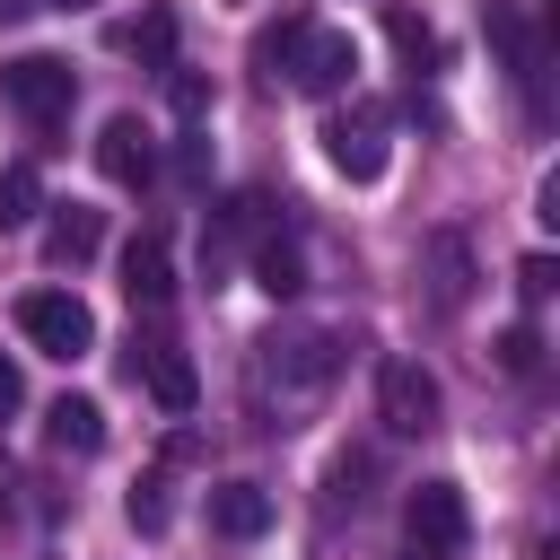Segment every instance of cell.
<instances>
[{
    "mask_svg": "<svg viewBox=\"0 0 560 560\" xmlns=\"http://www.w3.org/2000/svg\"><path fill=\"white\" fill-rule=\"evenodd\" d=\"M122 516H131V534H166V481H158V472H140V481H131V499H122Z\"/></svg>",
    "mask_w": 560,
    "mask_h": 560,
    "instance_id": "obj_20",
    "label": "cell"
},
{
    "mask_svg": "<svg viewBox=\"0 0 560 560\" xmlns=\"http://www.w3.org/2000/svg\"><path fill=\"white\" fill-rule=\"evenodd\" d=\"M429 298H438V315H455V306L472 298V254H464V236H455V228H438V236H429Z\"/></svg>",
    "mask_w": 560,
    "mask_h": 560,
    "instance_id": "obj_14",
    "label": "cell"
},
{
    "mask_svg": "<svg viewBox=\"0 0 560 560\" xmlns=\"http://www.w3.org/2000/svg\"><path fill=\"white\" fill-rule=\"evenodd\" d=\"M44 438H52L61 455H96V446H105V411H96L88 394H61V402L44 411Z\"/></svg>",
    "mask_w": 560,
    "mask_h": 560,
    "instance_id": "obj_16",
    "label": "cell"
},
{
    "mask_svg": "<svg viewBox=\"0 0 560 560\" xmlns=\"http://www.w3.org/2000/svg\"><path fill=\"white\" fill-rule=\"evenodd\" d=\"M131 376H149V394H158V402H166L175 420H184V411L201 402V376H192V359H184V350H175L166 332H158V341H131Z\"/></svg>",
    "mask_w": 560,
    "mask_h": 560,
    "instance_id": "obj_10",
    "label": "cell"
},
{
    "mask_svg": "<svg viewBox=\"0 0 560 560\" xmlns=\"http://www.w3.org/2000/svg\"><path fill=\"white\" fill-rule=\"evenodd\" d=\"M18 402H26V376H18V359H9V350H0V420H9V411H18Z\"/></svg>",
    "mask_w": 560,
    "mask_h": 560,
    "instance_id": "obj_25",
    "label": "cell"
},
{
    "mask_svg": "<svg viewBox=\"0 0 560 560\" xmlns=\"http://www.w3.org/2000/svg\"><path fill=\"white\" fill-rule=\"evenodd\" d=\"M298 26H306V18H280V26H262V35H254V61H262L271 79H280V61H289V44H298Z\"/></svg>",
    "mask_w": 560,
    "mask_h": 560,
    "instance_id": "obj_23",
    "label": "cell"
},
{
    "mask_svg": "<svg viewBox=\"0 0 560 560\" xmlns=\"http://www.w3.org/2000/svg\"><path fill=\"white\" fill-rule=\"evenodd\" d=\"M96 245H105V219H96L88 201H61L52 228H44V262H52V271H79Z\"/></svg>",
    "mask_w": 560,
    "mask_h": 560,
    "instance_id": "obj_12",
    "label": "cell"
},
{
    "mask_svg": "<svg viewBox=\"0 0 560 560\" xmlns=\"http://www.w3.org/2000/svg\"><path fill=\"white\" fill-rule=\"evenodd\" d=\"M245 262H254V289H262V298H298V289H306V254H298L289 228H271Z\"/></svg>",
    "mask_w": 560,
    "mask_h": 560,
    "instance_id": "obj_13",
    "label": "cell"
},
{
    "mask_svg": "<svg viewBox=\"0 0 560 560\" xmlns=\"http://www.w3.org/2000/svg\"><path fill=\"white\" fill-rule=\"evenodd\" d=\"M376 420H385L394 438H429V429H438V376H429L420 359H385V368H376Z\"/></svg>",
    "mask_w": 560,
    "mask_h": 560,
    "instance_id": "obj_5",
    "label": "cell"
},
{
    "mask_svg": "<svg viewBox=\"0 0 560 560\" xmlns=\"http://www.w3.org/2000/svg\"><path fill=\"white\" fill-rule=\"evenodd\" d=\"M122 289H131V306H166L175 298V262H166V228H140L131 245H122Z\"/></svg>",
    "mask_w": 560,
    "mask_h": 560,
    "instance_id": "obj_11",
    "label": "cell"
},
{
    "mask_svg": "<svg viewBox=\"0 0 560 560\" xmlns=\"http://www.w3.org/2000/svg\"><path fill=\"white\" fill-rule=\"evenodd\" d=\"M96 175L122 184V192H140V184L158 175V149H149V122H140V114H114V122L96 131Z\"/></svg>",
    "mask_w": 560,
    "mask_h": 560,
    "instance_id": "obj_9",
    "label": "cell"
},
{
    "mask_svg": "<svg viewBox=\"0 0 560 560\" xmlns=\"http://www.w3.org/2000/svg\"><path fill=\"white\" fill-rule=\"evenodd\" d=\"M464 534H472V516H464V490H455V481H420V490L402 499V542H411V560H455Z\"/></svg>",
    "mask_w": 560,
    "mask_h": 560,
    "instance_id": "obj_3",
    "label": "cell"
},
{
    "mask_svg": "<svg viewBox=\"0 0 560 560\" xmlns=\"http://www.w3.org/2000/svg\"><path fill=\"white\" fill-rule=\"evenodd\" d=\"M0 96H9L35 131H52V122L70 114V96H79V70L52 61V52H18V61H0Z\"/></svg>",
    "mask_w": 560,
    "mask_h": 560,
    "instance_id": "obj_2",
    "label": "cell"
},
{
    "mask_svg": "<svg viewBox=\"0 0 560 560\" xmlns=\"http://www.w3.org/2000/svg\"><path fill=\"white\" fill-rule=\"evenodd\" d=\"M332 368H341V341H332V332H289V341H262V376H280V394H315Z\"/></svg>",
    "mask_w": 560,
    "mask_h": 560,
    "instance_id": "obj_8",
    "label": "cell"
},
{
    "mask_svg": "<svg viewBox=\"0 0 560 560\" xmlns=\"http://www.w3.org/2000/svg\"><path fill=\"white\" fill-rule=\"evenodd\" d=\"M26 9H35V0H0V26H18V18H26Z\"/></svg>",
    "mask_w": 560,
    "mask_h": 560,
    "instance_id": "obj_28",
    "label": "cell"
},
{
    "mask_svg": "<svg viewBox=\"0 0 560 560\" xmlns=\"http://www.w3.org/2000/svg\"><path fill=\"white\" fill-rule=\"evenodd\" d=\"M324 158H332L350 184H376V175H385V105L359 96L350 114H332V122H324Z\"/></svg>",
    "mask_w": 560,
    "mask_h": 560,
    "instance_id": "obj_7",
    "label": "cell"
},
{
    "mask_svg": "<svg viewBox=\"0 0 560 560\" xmlns=\"http://www.w3.org/2000/svg\"><path fill=\"white\" fill-rule=\"evenodd\" d=\"M210 525H219L228 542H254V534L271 525V490H254V481H219V490H210Z\"/></svg>",
    "mask_w": 560,
    "mask_h": 560,
    "instance_id": "obj_15",
    "label": "cell"
},
{
    "mask_svg": "<svg viewBox=\"0 0 560 560\" xmlns=\"http://www.w3.org/2000/svg\"><path fill=\"white\" fill-rule=\"evenodd\" d=\"M35 210H44V175H35L26 158H9V166H0V236L35 228Z\"/></svg>",
    "mask_w": 560,
    "mask_h": 560,
    "instance_id": "obj_17",
    "label": "cell"
},
{
    "mask_svg": "<svg viewBox=\"0 0 560 560\" xmlns=\"http://www.w3.org/2000/svg\"><path fill=\"white\" fill-rule=\"evenodd\" d=\"M289 88H306V96H341L350 79H359V44L341 35V26H298V44H289Z\"/></svg>",
    "mask_w": 560,
    "mask_h": 560,
    "instance_id": "obj_4",
    "label": "cell"
},
{
    "mask_svg": "<svg viewBox=\"0 0 560 560\" xmlns=\"http://www.w3.org/2000/svg\"><path fill=\"white\" fill-rule=\"evenodd\" d=\"M44 9H96V0H44Z\"/></svg>",
    "mask_w": 560,
    "mask_h": 560,
    "instance_id": "obj_29",
    "label": "cell"
},
{
    "mask_svg": "<svg viewBox=\"0 0 560 560\" xmlns=\"http://www.w3.org/2000/svg\"><path fill=\"white\" fill-rule=\"evenodd\" d=\"M122 44H131L149 70H175V9H140V26H122Z\"/></svg>",
    "mask_w": 560,
    "mask_h": 560,
    "instance_id": "obj_18",
    "label": "cell"
},
{
    "mask_svg": "<svg viewBox=\"0 0 560 560\" xmlns=\"http://www.w3.org/2000/svg\"><path fill=\"white\" fill-rule=\"evenodd\" d=\"M385 35H394V52H402L411 70H429V61H438V35H429V18H411V9H394V18H385Z\"/></svg>",
    "mask_w": 560,
    "mask_h": 560,
    "instance_id": "obj_19",
    "label": "cell"
},
{
    "mask_svg": "<svg viewBox=\"0 0 560 560\" xmlns=\"http://www.w3.org/2000/svg\"><path fill=\"white\" fill-rule=\"evenodd\" d=\"M271 228H280V219H271V192H236V201L201 228V271H210V280H228V271H236V254H254Z\"/></svg>",
    "mask_w": 560,
    "mask_h": 560,
    "instance_id": "obj_6",
    "label": "cell"
},
{
    "mask_svg": "<svg viewBox=\"0 0 560 560\" xmlns=\"http://www.w3.org/2000/svg\"><path fill=\"white\" fill-rule=\"evenodd\" d=\"M9 490H18V472H9V455H0V516H9Z\"/></svg>",
    "mask_w": 560,
    "mask_h": 560,
    "instance_id": "obj_27",
    "label": "cell"
},
{
    "mask_svg": "<svg viewBox=\"0 0 560 560\" xmlns=\"http://www.w3.org/2000/svg\"><path fill=\"white\" fill-rule=\"evenodd\" d=\"M175 166H184V175H192V184H201V175H210V140H201V131H192V140H184V149H175Z\"/></svg>",
    "mask_w": 560,
    "mask_h": 560,
    "instance_id": "obj_26",
    "label": "cell"
},
{
    "mask_svg": "<svg viewBox=\"0 0 560 560\" xmlns=\"http://www.w3.org/2000/svg\"><path fill=\"white\" fill-rule=\"evenodd\" d=\"M166 96H175V114H184V122H201V114H210V79H201V70H166Z\"/></svg>",
    "mask_w": 560,
    "mask_h": 560,
    "instance_id": "obj_22",
    "label": "cell"
},
{
    "mask_svg": "<svg viewBox=\"0 0 560 560\" xmlns=\"http://www.w3.org/2000/svg\"><path fill=\"white\" fill-rule=\"evenodd\" d=\"M516 298H525V306L551 298V254H525V262H516Z\"/></svg>",
    "mask_w": 560,
    "mask_h": 560,
    "instance_id": "obj_24",
    "label": "cell"
},
{
    "mask_svg": "<svg viewBox=\"0 0 560 560\" xmlns=\"http://www.w3.org/2000/svg\"><path fill=\"white\" fill-rule=\"evenodd\" d=\"M499 368H508V376H534V368H542V341H534V324H508V332H499Z\"/></svg>",
    "mask_w": 560,
    "mask_h": 560,
    "instance_id": "obj_21",
    "label": "cell"
},
{
    "mask_svg": "<svg viewBox=\"0 0 560 560\" xmlns=\"http://www.w3.org/2000/svg\"><path fill=\"white\" fill-rule=\"evenodd\" d=\"M18 332L44 350V359H88L96 350V315L79 289H26L18 298Z\"/></svg>",
    "mask_w": 560,
    "mask_h": 560,
    "instance_id": "obj_1",
    "label": "cell"
}]
</instances>
